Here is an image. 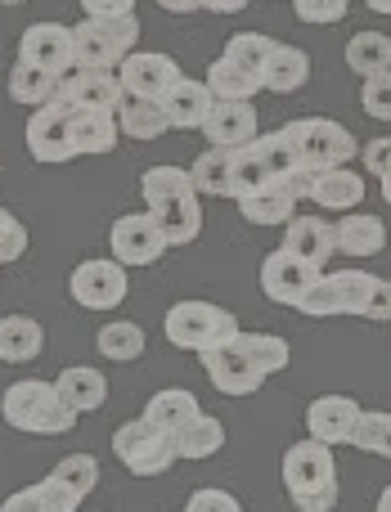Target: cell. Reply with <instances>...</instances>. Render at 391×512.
Listing matches in <instances>:
<instances>
[{
	"mask_svg": "<svg viewBox=\"0 0 391 512\" xmlns=\"http://www.w3.org/2000/svg\"><path fill=\"white\" fill-rule=\"evenodd\" d=\"M297 310L311 319H333V315H365V319H383L391 315V288L387 279H374L365 270H338V274H320L311 283Z\"/></svg>",
	"mask_w": 391,
	"mask_h": 512,
	"instance_id": "1",
	"label": "cell"
},
{
	"mask_svg": "<svg viewBox=\"0 0 391 512\" xmlns=\"http://www.w3.org/2000/svg\"><path fill=\"white\" fill-rule=\"evenodd\" d=\"M284 490L297 512H333L338 508V463L320 441H297L284 454Z\"/></svg>",
	"mask_w": 391,
	"mask_h": 512,
	"instance_id": "2",
	"label": "cell"
},
{
	"mask_svg": "<svg viewBox=\"0 0 391 512\" xmlns=\"http://www.w3.org/2000/svg\"><path fill=\"white\" fill-rule=\"evenodd\" d=\"M0 414L23 436H68L77 427V414L59 400L54 382H41V378H18L14 387H5Z\"/></svg>",
	"mask_w": 391,
	"mask_h": 512,
	"instance_id": "3",
	"label": "cell"
},
{
	"mask_svg": "<svg viewBox=\"0 0 391 512\" xmlns=\"http://www.w3.org/2000/svg\"><path fill=\"white\" fill-rule=\"evenodd\" d=\"M140 41V18H86L72 27V68H95V72H117V63L135 50Z\"/></svg>",
	"mask_w": 391,
	"mask_h": 512,
	"instance_id": "4",
	"label": "cell"
},
{
	"mask_svg": "<svg viewBox=\"0 0 391 512\" xmlns=\"http://www.w3.org/2000/svg\"><path fill=\"white\" fill-rule=\"evenodd\" d=\"M162 333H167V342L176 346V351H216V346H225L234 333H239V319L230 315L225 306H216V301H176V306L167 310V319H162Z\"/></svg>",
	"mask_w": 391,
	"mask_h": 512,
	"instance_id": "5",
	"label": "cell"
},
{
	"mask_svg": "<svg viewBox=\"0 0 391 512\" xmlns=\"http://www.w3.org/2000/svg\"><path fill=\"white\" fill-rule=\"evenodd\" d=\"M293 149L297 167L306 171H329V167H347L360 153V140L347 131V126L329 122V117H302V122H288L279 131Z\"/></svg>",
	"mask_w": 391,
	"mask_h": 512,
	"instance_id": "6",
	"label": "cell"
},
{
	"mask_svg": "<svg viewBox=\"0 0 391 512\" xmlns=\"http://www.w3.org/2000/svg\"><path fill=\"white\" fill-rule=\"evenodd\" d=\"M113 454L131 477H162V472L176 463V450H171V436L158 432L144 418H131L113 432Z\"/></svg>",
	"mask_w": 391,
	"mask_h": 512,
	"instance_id": "7",
	"label": "cell"
},
{
	"mask_svg": "<svg viewBox=\"0 0 391 512\" xmlns=\"http://www.w3.org/2000/svg\"><path fill=\"white\" fill-rule=\"evenodd\" d=\"M72 113L77 108H68L63 99H50V104H41L27 117V153H32V162L63 167V162L77 158V149H72Z\"/></svg>",
	"mask_w": 391,
	"mask_h": 512,
	"instance_id": "8",
	"label": "cell"
},
{
	"mask_svg": "<svg viewBox=\"0 0 391 512\" xmlns=\"http://www.w3.org/2000/svg\"><path fill=\"white\" fill-rule=\"evenodd\" d=\"M68 292H72V301L86 310H117L126 301V292H131L126 265H117L113 256H90V261H81L77 270H72Z\"/></svg>",
	"mask_w": 391,
	"mask_h": 512,
	"instance_id": "9",
	"label": "cell"
},
{
	"mask_svg": "<svg viewBox=\"0 0 391 512\" xmlns=\"http://www.w3.org/2000/svg\"><path fill=\"white\" fill-rule=\"evenodd\" d=\"M185 77L180 63L171 54H153V50H131L122 63H117V81H122L126 99H149V104H162L176 81Z\"/></svg>",
	"mask_w": 391,
	"mask_h": 512,
	"instance_id": "10",
	"label": "cell"
},
{
	"mask_svg": "<svg viewBox=\"0 0 391 512\" xmlns=\"http://www.w3.org/2000/svg\"><path fill=\"white\" fill-rule=\"evenodd\" d=\"M108 252H113L117 265L131 270V265H153L167 252V243H162V230L149 212H126V216H117L113 230H108Z\"/></svg>",
	"mask_w": 391,
	"mask_h": 512,
	"instance_id": "11",
	"label": "cell"
},
{
	"mask_svg": "<svg viewBox=\"0 0 391 512\" xmlns=\"http://www.w3.org/2000/svg\"><path fill=\"white\" fill-rule=\"evenodd\" d=\"M54 99H63L77 113H113L122 104V81L117 72H95V68H72L68 77H59L54 86Z\"/></svg>",
	"mask_w": 391,
	"mask_h": 512,
	"instance_id": "12",
	"label": "cell"
},
{
	"mask_svg": "<svg viewBox=\"0 0 391 512\" xmlns=\"http://www.w3.org/2000/svg\"><path fill=\"white\" fill-rule=\"evenodd\" d=\"M18 63L41 68V72H50V77H68L72 72V27L32 23L18 36Z\"/></svg>",
	"mask_w": 391,
	"mask_h": 512,
	"instance_id": "13",
	"label": "cell"
},
{
	"mask_svg": "<svg viewBox=\"0 0 391 512\" xmlns=\"http://www.w3.org/2000/svg\"><path fill=\"white\" fill-rule=\"evenodd\" d=\"M324 270H315V265H306L302 256H293V252H270L266 261H261V292H266L270 301H279V306H293L297 310V301L311 292V283L320 279Z\"/></svg>",
	"mask_w": 391,
	"mask_h": 512,
	"instance_id": "14",
	"label": "cell"
},
{
	"mask_svg": "<svg viewBox=\"0 0 391 512\" xmlns=\"http://www.w3.org/2000/svg\"><path fill=\"white\" fill-rule=\"evenodd\" d=\"M198 131L207 135L212 149H243L248 140H257V108L252 104H230V99H212V113L203 117Z\"/></svg>",
	"mask_w": 391,
	"mask_h": 512,
	"instance_id": "15",
	"label": "cell"
},
{
	"mask_svg": "<svg viewBox=\"0 0 391 512\" xmlns=\"http://www.w3.org/2000/svg\"><path fill=\"white\" fill-rule=\"evenodd\" d=\"M198 360H203L207 378H212V387L221 391V396H234V400H239V396H252V391H261V382H266V373L252 369V364L243 360V355L234 351L230 342L216 346V351H203Z\"/></svg>",
	"mask_w": 391,
	"mask_h": 512,
	"instance_id": "16",
	"label": "cell"
},
{
	"mask_svg": "<svg viewBox=\"0 0 391 512\" xmlns=\"http://www.w3.org/2000/svg\"><path fill=\"white\" fill-rule=\"evenodd\" d=\"M356 418H360V405L351 396H320V400H311V409H306V432H311V441H320L333 450V445L351 441Z\"/></svg>",
	"mask_w": 391,
	"mask_h": 512,
	"instance_id": "17",
	"label": "cell"
},
{
	"mask_svg": "<svg viewBox=\"0 0 391 512\" xmlns=\"http://www.w3.org/2000/svg\"><path fill=\"white\" fill-rule=\"evenodd\" d=\"M257 77H261V90H270V95H293V90H302L311 81V54L275 41V50L266 54Z\"/></svg>",
	"mask_w": 391,
	"mask_h": 512,
	"instance_id": "18",
	"label": "cell"
},
{
	"mask_svg": "<svg viewBox=\"0 0 391 512\" xmlns=\"http://www.w3.org/2000/svg\"><path fill=\"white\" fill-rule=\"evenodd\" d=\"M158 108H162V117H167L171 131H198V126H203V117L212 113V95H207L203 81L180 77L176 86L162 95Z\"/></svg>",
	"mask_w": 391,
	"mask_h": 512,
	"instance_id": "19",
	"label": "cell"
},
{
	"mask_svg": "<svg viewBox=\"0 0 391 512\" xmlns=\"http://www.w3.org/2000/svg\"><path fill=\"white\" fill-rule=\"evenodd\" d=\"M306 198H311L315 207H324V212H351V207H360V198H365V176H356L351 167L315 171Z\"/></svg>",
	"mask_w": 391,
	"mask_h": 512,
	"instance_id": "20",
	"label": "cell"
},
{
	"mask_svg": "<svg viewBox=\"0 0 391 512\" xmlns=\"http://www.w3.org/2000/svg\"><path fill=\"white\" fill-rule=\"evenodd\" d=\"M284 252L302 256L306 265L324 270V265H329V256L338 252V248H333V225L320 221V216H293V221L284 225Z\"/></svg>",
	"mask_w": 391,
	"mask_h": 512,
	"instance_id": "21",
	"label": "cell"
},
{
	"mask_svg": "<svg viewBox=\"0 0 391 512\" xmlns=\"http://www.w3.org/2000/svg\"><path fill=\"white\" fill-rule=\"evenodd\" d=\"M198 414H203V409H198V396L194 391H185V387H162V391H153L149 405H144V423H153L158 432H167V436L185 432Z\"/></svg>",
	"mask_w": 391,
	"mask_h": 512,
	"instance_id": "22",
	"label": "cell"
},
{
	"mask_svg": "<svg viewBox=\"0 0 391 512\" xmlns=\"http://www.w3.org/2000/svg\"><path fill=\"white\" fill-rule=\"evenodd\" d=\"M54 391H59V400L72 409V414H95V409L108 405V382L99 369H63L59 378H54Z\"/></svg>",
	"mask_w": 391,
	"mask_h": 512,
	"instance_id": "23",
	"label": "cell"
},
{
	"mask_svg": "<svg viewBox=\"0 0 391 512\" xmlns=\"http://www.w3.org/2000/svg\"><path fill=\"white\" fill-rule=\"evenodd\" d=\"M153 221H158L162 230V243L167 248H185V243L198 239V230H203V212H198V194H185V198H171V203L153 207Z\"/></svg>",
	"mask_w": 391,
	"mask_h": 512,
	"instance_id": "24",
	"label": "cell"
},
{
	"mask_svg": "<svg viewBox=\"0 0 391 512\" xmlns=\"http://www.w3.org/2000/svg\"><path fill=\"white\" fill-rule=\"evenodd\" d=\"M333 248H342L347 256H378L387 248V225L369 212H351L333 225Z\"/></svg>",
	"mask_w": 391,
	"mask_h": 512,
	"instance_id": "25",
	"label": "cell"
},
{
	"mask_svg": "<svg viewBox=\"0 0 391 512\" xmlns=\"http://www.w3.org/2000/svg\"><path fill=\"white\" fill-rule=\"evenodd\" d=\"M41 346H45V328L32 315H0V360L5 364L36 360Z\"/></svg>",
	"mask_w": 391,
	"mask_h": 512,
	"instance_id": "26",
	"label": "cell"
},
{
	"mask_svg": "<svg viewBox=\"0 0 391 512\" xmlns=\"http://www.w3.org/2000/svg\"><path fill=\"white\" fill-rule=\"evenodd\" d=\"M81 499L72 495L68 486H59L54 477L36 481V486H23L0 504V512H77Z\"/></svg>",
	"mask_w": 391,
	"mask_h": 512,
	"instance_id": "27",
	"label": "cell"
},
{
	"mask_svg": "<svg viewBox=\"0 0 391 512\" xmlns=\"http://www.w3.org/2000/svg\"><path fill=\"white\" fill-rule=\"evenodd\" d=\"M230 346L252 364V369L266 373V378H270V373H284L288 360H293L288 342H284V337H275V333H243V328H239V333L230 337Z\"/></svg>",
	"mask_w": 391,
	"mask_h": 512,
	"instance_id": "28",
	"label": "cell"
},
{
	"mask_svg": "<svg viewBox=\"0 0 391 512\" xmlns=\"http://www.w3.org/2000/svg\"><path fill=\"white\" fill-rule=\"evenodd\" d=\"M113 122H117V135H126V140H162L171 131L162 108L149 104V99H122L113 108Z\"/></svg>",
	"mask_w": 391,
	"mask_h": 512,
	"instance_id": "29",
	"label": "cell"
},
{
	"mask_svg": "<svg viewBox=\"0 0 391 512\" xmlns=\"http://www.w3.org/2000/svg\"><path fill=\"white\" fill-rule=\"evenodd\" d=\"M225 445V423L212 414H198L194 423L185 427V432L171 436V450H176V459H212V454H221Z\"/></svg>",
	"mask_w": 391,
	"mask_h": 512,
	"instance_id": "30",
	"label": "cell"
},
{
	"mask_svg": "<svg viewBox=\"0 0 391 512\" xmlns=\"http://www.w3.org/2000/svg\"><path fill=\"white\" fill-rule=\"evenodd\" d=\"M234 203H239V212L248 225H288L297 216V198H288L279 185H266V189H257V194H243V198H234Z\"/></svg>",
	"mask_w": 391,
	"mask_h": 512,
	"instance_id": "31",
	"label": "cell"
},
{
	"mask_svg": "<svg viewBox=\"0 0 391 512\" xmlns=\"http://www.w3.org/2000/svg\"><path fill=\"white\" fill-rule=\"evenodd\" d=\"M203 86H207V95H212V99H230V104H252V95L261 90V77H252V72L234 68L230 59H216L212 68H207Z\"/></svg>",
	"mask_w": 391,
	"mask_h": 512,
	"instance_id": "32",
	"label": "cell"
},
{
	"mask_svg": "<svg viewBox=\"0 0 391 512\" xmlns=\"http://www.w3.org/2000/svg\"><path fill=\"white\" fill-rule=\"evenodd\" d=\"M95 351L104 355V360L113 364H131L144 355V328L135 324V319H113V324H104L95 333Z\"/></svg>",
	"mask_w": 391,
	"mask_h": 512,
	"instance_id": "33",
	"label": "cell"
},
{
	"mask_svg": "<svg viewBox=\"0 0 391 512\" xmlns=\"http://www.w3.org/2000/svg\"><path fill=\"white\" fill-rule=\"evenodd\" d=\"M117 122L113 113H72V149L81 153H113L117 149Z\"/></svg>",
	"mask_w": 391,
	"mask_h": 512,
	"instance_id": "34",
	"label": "cell"
},
{
	"mask_svg": "<svg viewBox=\"0 0 391 512\" xmlns=\"http://www.w3.org/2000/svg\"><path fill=\"white\" fill-rule=\"evenodd\" d=\"M347 68L360 72V77L391 72V36H383V32H356L347 41Z\"/></svg>",
	"mask_w": 391,
	"mask_h": 512,
	"instance_id": "35",
	"label": "cell"
},
{
	"mask_svg": "<svg viewBox=\"0 0 391 512\" xmlns=\"http://www.w3.org/2000/svg\"><path fill=\"white\" fill-rule=\"evenodd\" d=\"M275 185L266 171V162H261L257 144H243V149H230V198H243V194H257V189Z\"/></svg>",
	"mask_w": 391,
	"mask_h": 512,
	"instance_id": "36",
	"label": "cell"
},
{
	"mask_svg": "<svg viewBox=\"0 0 391 512\" xmlns=\"http://www.w3.org/2000/svg\"><path fill=\"white\" fill-rule=\"evenodd\" d=\"M185 194H194V180H189L185 167H149L140 176V198L149 203V212L171 203V198H185Z\"/></svg>",
	"mask_w": 391,
	"mask_h": 512,
	"instance_id": "37",
	"label": "cell"
},
{
	"mask_svg": "<svg viewBox=\"0 0 391 512\" xmlns=\"http://www.w3.org/2000/svg\"><path fill=\"white\" fill-rule=\"evenodd\" d=\"M54 86H59V77H50L41 68H27V63H14V72H9V99L14 104H27V108L50 104Z\"/></svg>",
	"mask_w": 391,
	"mask_h": 512,
	"instance_id": "38",
	"label": "cell"
},
{
	"mask_svg": "<svg viewBox=\"0 0 391 512\" xmlns=\"http://www.w3.org/2000/svg\"><path fill=\"white\" fill-rule=\"evenodd\" d=\"M194 194H212V198H230V153L225 149H207L203 158L189 167Z\"/></svg>",
	"mask_w": 391,
	"mask_h": 512,
	"instance_id": "39",
	"label": "cell"
},
{
	"mask_svg": "<svg viewBox=\"0 0 391 512\" xmlns=\"http://www.w3.org/2000/svg\"><path fill=\"white\" fill-rule=\"evenodd\" d=\"M387 436H391V414H383V409H360V418H356V427H351V441L347 445L387 459V454H391Z\"/></svg>",
	"mask_w": 391,
	"mask_h": 512,
	"instance_id": "40",
	"label": "cell"
},
{
	"mask_svg": "<svg viewBox=\"0 0 391 512\" xmlns=\"http://www.w3.org/2000/svg\"><path fill=\"white\" fill-rule=\"evenodd\" d=\"M50 477L59 481V486H68L77 499H86L90 490L99 486V463H95V454H68V459L54 463Z\"/></svg>",
	"mask_w": 391,
	"mask_h": 512,
	"instance_id": "41",
	"label": "cell"
},
{
	"mask_svg": "<svg viewBox=\"0 0 391 512\" xmlns=\"http://www.w3.org/2000/svg\"><path fill=\"white\" fill-rule=\"evenodd\" d=\"M270 50H275V41H270L266 32H239V36H230V41H225L221 59H230L234 68H243V72H252V77H257Z\"/></svg>",
	"mask_w": 391,
	"mask_h": 512,
	"instance_id": "42",
	"label": "cell"
},
{
	"mask_svg": "<svg viewBox=\"0 0 391 512\" xmlns=\"http://www.w3.org/2000/svg\"><path fill=\"white\" fill-rule=\"evenodd\" d=\"M252 144H257V153H261V162H266V171H270V180H275V185L288 176V171L297 167L293 149H288V140H284V135H279V131L257 135V140H252Z\"/></svg>",
	"mask_w": 391,
	"mask_h": 512,
	"instance_id": "43",
	"label": "cell"
},
{
	"mask_svg": "<svg viewBox=\"0 0 391 512\" xmlns=\"http://www.w3.org/2000/svg\"><path fill=\"white\" fill-rule=\"evenodd\" d=\"M360 108H365V117H374V122H391V72L365 77V86H360Z\"/></svg>",
	"mask_w": 391,
	"mask_h": 512,
	"instance_id": "44",
	"label": "cell"
},
{
	"mask_svg": "<svg viewBox=\"0 0 391 512\" xmlns=\"http://www.w3.org/2000/svg\"><path fill=\"white\" fill-rule=\"evenodd\" d=\"M297 18L311 27H329V23H342L351 9V0H293Z\"/></svg>",
	"mask_w": 391,
	"mask_h": 512,
	"instance_id": "45",
	"label": "cell"
},
{
	"mask_svg": "<svg viewBox=\"0 0 391 512\" xmlns=\"http://www.w3.org/2000/svg\"><path fill=\"white\" fill-rule=\"evenodd\" d=\"M23 252H27V225L18 221L9 207H0V265L18 261Z\"/></svg>",
	"mask_w": 391,
	"mask_h": 512,
	"instance_id": "46",
	"label": "cell"
},
{
	"mask_svg": "<svg viewBox=\"0 0 391 512\" xmlns=\"http://www.w3.org/2000/svg\"><path fill=\"white\" fill-rule=\"evenodd\" d=\"M185 512H243L239 499L230 495V490H216V486H203L189 495V508Z\"/></svg>",
	"mask_w": 391,
	"mask_h": 512,
	"instance_id": "47",
	"label": "cell"
},
{
	"mask_svg": "<svg viewBox=\"0 0 391 512\" xmlns=\"http://www.w3.org/2000/svg\"><path fill=\"white\" fill-rule=\"evenodd\" d=\"M86 18H122V14H135V0H81Z\"/></svg>",
	"mask_w": 391,
	"mask_h": 512,
	"instance_id": "48",
	"label": "cell"
},
{
	"mask_svg": "<svg viewBox=\"0 0 391 512\" xmlns=\"http://www.w3.org/2000/svg\"><path fill=\"white\" fill-rule=\"evenodd\" d=\"M387 149H391V140H387V135H383V140H369V144H360V153H365L369 171H378V180H383V194H387Z\"/></svg>",
	"mask_w": 391,
	"mask_h": 512,
	"instance_id": "49",
	"label": "cell"
},
{
	"mask_svg": "<svg viewBox=\"0 0 391 512\" xmlns=\"http://www.w3.org/2000/svg\"><path fill=\"white\" fill-rule=\"evenodd\" d=\"M198 9H212V14H239V9H248V0H198Z\"/></svg>",
	"mask_w": 391,
	"mask_h": 512,
	"instance_id": "50",
	"label": "cell"
},
{
	"mask_svg": "<svg viewBox=\"0 0 391 512\" xmlns=\"http://www.w3.org/2000/svg\"><path fill=\"white\" fill-rule=\"evenodd\" d=\"M167 14H189V9H198V0H158Z\"/></svg>",
	"mask_w": 391,
	"mask_h": 512,
	"instance_id": "51",
	"label": "cell"
},
{
	"mask_svg": "<svg viewBox=\"0 0 391 512\" xmlns=\"http://www.w3.org/2000/svg\"><path fill=\"white\" fill-rule=\"evenodd\" d=\"M369 9H374V14H391V0H365Z\"/></svg>",
	"mask_w": 391,
	"mask_h": 512,
	"instance_id": "52",
	"label": "cell"
},
{
	"mask_svg": "<svg viewBox=\"0 0 391 512\" xmlns=\"http://www.w3.org/2000/svg\"><path fill=\"white\" fill-rule=\"evenodd\" d=\"M378 512H391V490H383V495H378Z\"/></svg>",
	"mask_w": 391,
	"mask_h": 512,
	"instance_id": "53",
	"label": "cell"
},
{
	"mask_svg": "<svg viewBox=\"0 0 391 512\" xmlns=\"http://www.w3.org/2000/svg\"><path fill=\"white\" fill-rule=\"evenodd\" d=\"M0 5H27V0H0Z\"/></svg>",
	"mask_w": 391,
	"mask_h": 512,
	"instance_id": "54",
	"label": "cell"
}]
</instances>
